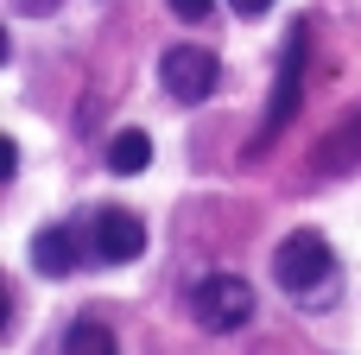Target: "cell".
<instances>
[{"instance_id": "1", "label": "cell", "mask_w": 361, "mask_h": 355, "mask_svg": "<svg viewBox=\"0 0 361 355\" xmlns=\"http://www.w3.org/2000/svg\"><path fill=\"white\" fill-rule=\"evenodd\" d=\"M273 279L292 292V299H317L330 279H336V260H330V241L324 235H311V229H298V235H286V248L273 254Z\"/></svg>"}, {"instance_id": "2", "label": "cell", "mask_w": 361, "mask_h": 355, "mask_svg": "<svg viewBox=\"0 0 361 355\" xmlns=\"http://www.w3.org/2000/svg\"><path fill=\"white\" fill-rule=\"evenodd\" d=\"M190 311H197V324H203V330H216V337L247 330V324H254V286H247V279H235V273H209V279H197Z\"/></svg>"}, {"instance_id": "3", "label": "cell", "mask_w": 361, "mask_h": 355, "mask_svg": "<svg viewBox=\"0 0 361 355\" xmlns=\"http://www.w3.org/2000/svg\"><path fill=\"white\" fill-rule=\"evenodd\" d=\"M216 76H222V64H216V51H203V44H171V51L159 57V83H165L171 102H203V95L216 89Z\"/></svg>"}, {"instance_id": "4", "label": "cell", "mask_w": 361, "mask_h": 355, "mask_svg": "<svg viewBox=\"0 0 361 355\" xmlns=\"http://www.w3.org/2000/svg\"><path fill=\"white\" fill-rule=\"evenodd\" d=\"M89 241H95V260H102V267H127V260H140V248H146V222H140L133 210H95Z\"/></svg>"}, {"instance_id": "5", "label": "cell", "mask_w": 361, "mask_h": 355, "mask_svg": "<svg viewBox=\"0 0 361 355\" xmlns=\"http://www.w3.org/2000/svg\"><path fill=\"white\" fill-rule=\"evenodd\" d=\"M305 51H311V32H305V25H292V38H286V64H279V83H273V108H267V127H260V146H267V140H279V127H286V121H292V108H298Z\"/></svg>"}, {"instance_id": "6", "label": "cell", "mask_w": 361, "mask_h": 355, "mask_svg": "<svg viewBox=\"0 0 361 355\" xmlns=\"http://www.w3.org/2000/svg\"><path fill=\"white\" fill-rule=\"evenodd\" d=\"M146 165H152V140H146L140 127H121V133L108 140V172H114V178H140Z\"/></svg>"}, {"instance_id": "7", "label": "cell", "mask_w": 361, "mask_h": 355, "mask_svg": "<svg viewBox=\"0 0 361 355\" xmlns=\"http://www.w3.org/2000/svg\"><path fill=\"white\" fill-rule=\"evenodd\" d=\"M32 267H38L44 279H63V273L76 267V241H70V229H44V235L32 241Z\"/></svg>"}, {"instance_id": "8", "label": "cell", "mask_w": 361, "mask_h": 355, "mask_svg": "<svg viewBox=\"0 0 361 355\" xmlns=\"http://www.w3.org/2000/svg\"><path fill=\"white\" fill-rule=\"evenodd\" d=\"M63 355H121V349H114V330H108V324L82 318V324H70V337H63Z\"/></svg>"}, {"instance_id": "9", "label": "cell", "mask_w": 361, "mask_h": 355, "mask_svg": "<svg viewBox=\"0 0 361 355\" xmlns=\"http://www.w3.org/2000/svg\"><path fill=\"white\" fill-rule=\"evenodd\" d=\"M171 13H178L184 25H197V19H209V13H216V0H171Z\"/></svg>"}, {"instance_id": "10", "label": "cell", "mask_w": 361, "mask_h": 355, "mask_svg": "<svg viewBox=\"0 0 361 355\" xmlns=\"http://www.w3.org/2000/svg\"><path fill=\"white\" fill-rule=\"evenodd\" d=\"M228 6H235V13H247V19H260V13H267L273 0H228Z\"/></svg>"}, {"instance_id": "11", "label": "cell", "mask_w": 361, "mask_h": 355, "mask_svg": "<svg viewBox=\"0 0 361 355\" xmlns=\"http://www.w3.org/2000/svg\"><path fill=\"white\" fill-rule=\"evenodd\" d=\"M13 6H19V13H32V19H38V13H51V6H57V0H13Z\"/></svg>"}]
</instances>
